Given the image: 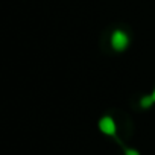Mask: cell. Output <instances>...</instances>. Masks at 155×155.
<instances>
[{"label": "cell", "instance_id": "5b68a950", "mask_svg": "<svg viewBox=\"0 0 155 155\" xmlns=\"http://www.w3.org/2000/svg\"><path fill=\"white\" fill-rule=\"evenodd\" d=\"M152 97H153V101H155V90H153V93H152Z\"/></svg>", "mask_w": 155, "mask_h": 155}, {"label": "cell", "instance_id": "7a4b0ae2", "mask_svg": "<svg viewBox=\"0 0 155 155\" xmlns=\"http://www.w3.org/2000/svg\"><path fill=\"white\" fill-rule=\"evenodd\" d=\"M99 128H101V131H102L104 134H107V135H114V134H116V123H114V120H113L111 117H104V119H101Z\"/></svg>", "mask_w": 155, "mask_h": 155}, {"label": "cell", "instance_id": "6da1fadb", "mask_svg": "<svg viewBox=\"0 0 155 155\" xmlns=\"http://www.w3.org/2000/svg\"><path fill=\"white\" fill-rule=\"evenodd\" d=\"M129 44V38L123 31H114V34L111 35V46L116 50H125Z\"/></svg>", "mask_w": 155, "mask_h": 155}, {"label": "cell", "instance_id": "3957f363", "mask_svg": "<svg viewBox=\"0 0 155 155\" xmlns=\"http://www.w3.org/2000/svg\"><path fill=\"white\" fill-rule=\"evenodd\" d=\"M153 102H155V101H153V97H152V96H146V97H143V99H141V107H143V108H149Z\"/></svg>", "mask_w": 155, "mask_h": 155}, {"label": "cell", "instance_id": "277c9868", "mask_svg": "<svg viewBox=\"0 0 155 155\" xmlns=\"http://www.w3.org/2000/svg\"><path fill=\"white\" fill-rule=\"evenodd\" d=\"M126 155H138V152L134 150V149H128V150H126Z\"/></svg>", "mask_w": 155, "mask_h": 155}]
</instances>
